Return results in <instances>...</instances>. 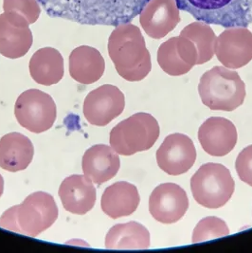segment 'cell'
<instances>
[{
    "label": "cell",
    "mask_w": 252,
    "mask_h": 253,
    "mask_svg": "<svg viewBox=\"0 0 252 253\" xmlns=\"http://www.w3.org/2000/svg\"><path fill=\"white\" fill-rule=\"evenodd\" d=\"M189 208V198L179 185L164 183L154 189L149 197V211L162 224H173L183 218Z\"/></svg>",
    "instance_id": "10"
},
{
    "label": "cell",
    "mask_w": 252,
    "mask_h": 253,
    "mask_svg": "<svg viewBox=\"0 0 252 253\" xmlns=\"http://www.w3.org/2000/svg\"><path fill=\"white\" fill-rule=\"evenodd\" d=\"M198 140L207 154L224 157L234 149L238 135L231 121L223 117H210L199 127Z\"/></svg>",
    "instance_id": "11"
},
{
    "label": "cell",
    "mask_w": 252,
    "mask_h": 253,
    "mask_svg": "<svg viewBox=\"0 0 252 253\" xmlns=\"http://www.w3.org/2000/svg\"><path fill=\"white\" fill-rule=\"evenodd\" d=\"M4 193V178L3 176L0 174V197Z\"/></svg>",
    "instance_id": "22"
},
{
    "label": "cell",
    "mask_w": 252,
    "mask_h": 253,
    "mask_svg": "<svg viewBox=\"0 0 252 253\" xmlns=\"http://www.w3.org/2000/svg\"><path fill=\"white\" fill-rule=\"evenodd\" d=\"M109 52L118 73L127 81L144 79L151 70L147 50L138 49L135 44L110 43Z\"/></svg>",
    "instance_id": "13"
},
{
    "label": "cell",
    "mask_w": 252,
    "mask_h": 253,
    "mask_svg": "<svg viewBox=\"0 0 252 253\" xmlns=\"http://www.w3.org/2000/svg\"><path fill=\"white\" fill-rule=\"evenodd\" d=\"M70 76L83 84H91L103 76L104 62L96 49L82 46L70 55Z\"/></svg>",
    "instance_id": "17"
},
{
    "label": "cell",
    "mask_w": 252,
    "mask_h": 253,
    "mask_svg": "<svg viewBox=\"0 0 252 253\" xmlns=\"http://www.w3.org/2000/svg\"><path fill=\"white\" fill-rule=\"evenodd\" d=\"M140 202L138 188L126 181H119L107 187L102 196L101 206L110 218L118 219L133 214Z\"/></svg>",
    "instance_id": "15"
},
{
    "label": "cell",
    "mask_w": 252,
    "mask_h": 253,
    "mask_svg": "<svg viewBox=\"0 0 252 253\" xmlns=\"http://www.w3.org/2000/svg\"><path fill=\"white\" fill-rule=\"evenodd\" d=\"M152 0H36L49 17L80 25L119 27L131 23Z\"/></svg>",
    "instance_id": "1"
},
{
    "label": "cell",
    "mask_w": 252,
    "mask_h": 253,
    "mask_svg": "<svg viewBox=\"0 0 252 253\" xmlns=\"http://www.w3.org/2000/svg\"><path fill=\"white\" fill-rule=\"evenodd\" d=\"M125 106L124 93L115 85L104 84L86 96L83 113L90 125L105 126L123 113Z\"/></svg>",
    "instance_id": "8"
},
{
    "label": "cell",
    "mask_w": 252,
    "mask_h": 253,
    "mask_svg": "<svg viewBox=\"0 0 252 253\" xmlns=\"http://www.w3.org/2000/svg\"><path fill=\"white\" fill-rule=\"evenodd\" d=\"M149 247V230L135 221L115 225L105 236L108 250H146Z\"/></svg>",
    "instance_id": "18"
},
{
    "label": "cell",
    "mask_w": 252,
    "mask_h": 253,
    "mask_svg": "<svg viewBox=\"0 0 252 253\" xmlns=\"http://www.w3.org/2000/svg\"><path fill=\"white\" fill-rule=\"evenodd\" d=\"M14 115L25 129L35 134H41L53 126L57 117V107L47 93L29 89L17 98Z\"/></svg>",
    "instance_id": "7"
},
{
    "label": "cell",
    "mask_w": 252,
    "mask_h": 253,
    "mask_svg": "<svg viewBox=\"0 0 252 253\" xmlns=\"http://www.w3.org/2000/svg\"><path fill=\"white\" fill-rule=\"evenodd\" d=\"M31 139L20 133H10L0 139V167L8 172L24 171L34 159Z\"/></svg>",
    "instance_id": "16"
},
{
    "label": "cell",
    "mask_w": 252,
    "mask_h": 253,
    "mask_svg": "<svg viewBox=\"0 0 252 253\" xmlns=\"http://www.w3.org/2000/svg\"><path fill=\"white\" fill-rule=\"evenodd\" d=\"M198 93L210 109L233 111L245 101L246 85L237 72L215 67L202 75Z\"/></svg>",
    "instance_id": "4"
},
{
    "label": "cell",
    "mask_w": 252,
    "mask_h": 253,
    "mask_svg": "<svg viewBox=\"0 0 252 253\" xmlns=\"http://www.w3.org/2000/svg\"><path fill=\"white\" fill-rule=\"evenodd\" d=\"M58 214L54 197L45 192H36L27 196L21 204L5 211L0 217V228L37 237L56 222Z\"/></svg>",
    "instance_id": "2"
},
{
    "label": "cell",
    "mask_w": 252,
    "mask_h": 253,
    "mask_svg": "<svg viewBox=\"0 0 252 253\" xmlns=\"http://www.w3.org/2000/svg\"><path fill=\"white\" fill-rule=\"evenodd\" d=\"M59 196L66 211L77 215L90 211L97 198L96 188L85 175L73 174L65 178L59 188Z\"/></svg>",
    "instance_id": "12"
},
{
    "label": "cell",
    "mask_w": 252,
    "mask_h": 253,
    "mask_svg": "<svg viewBox=\"0 0 252 253\" xmlns=\"http://www.w3.org/2000/svg\"><path fill=\"white\" fill-rule=\"evenodd\" d=\"M159 167L169 175H180L194 166L196 149L194 141L183 134L166 137L156 154Z\"/></svg>",
    "instance_id": "9"
},
{
    "label": "cell",
    "mask_w": 252,
    "mask_h": 253,
    "mask_svg": "<svg viewBox=\"0 0 252 253\" xmlns=\"http://www.w3.org/2000/svg\"><path fill=\"white\" fill-rule=\"evenodd\" d=\"M234 189L235 182L229 169L220 163L203 164L191 179L195 201L208 209H218L227 204Z\"/></svg>",
    "instance_id": "6"
},
{
    "label": "cell",
    "mask_w": 252,
    "mask_h": 253,
    "mask_svg": "<svg viewBox=\"0 0 252 253\" xmlns=\"http://www.w3.org/2000/svg\"><path fill=\"white\" fill-rule=\"evenodd\" d=\"M160 137V126L155 117L136 113L120 122L110 132V146L122 156H132L151 149Z\"/></svg>",
    "instance_id": "5"
},
{
    "label": "cell",
    "mask_w": 252,
    "mask_h": 253,
    "mask_svg": "<svg viewBox=\"0 0 252 253\" xmlns=\"http://www.w3.org/2000/svg\"><path fill=\"white\" fill-rule=\"evenodd\" d=\"M121 166L119 154L111 146L97 144L86 150L82 159V169L93 183L102 185L112 179Z\"/></svg>",
    "instance_id": "14"
},
{
    "label": "cell",
    "mask_w": 252,
    "mask_h": 253,
    "mask_svg": "<svg viewBox=\"0 0 252 253\" xmlns=\"http://www.w3.org/2000/svg\"><path fill=\"white\" fill-rule=\"evenodd\" d=\"M235 169L241 180L252 187V145L241 151L236 159Z\"/></svg>",
    "instance_id": "21"
},
{
    "label": "cell",
    "mask_w": 252,
    "mask_h": 253,
    "mask_svg": "<svg viewBox=\"0 0 252 253\" xmlns=\"http://www.w3.org/2000/svg\"><path fill=\"white\" fill-rule=\"evenodd\" d=\"M229 234L227 223L222 219L209 216L199 221L193 233V243L208 241Z\"/></svg>",
    "instance_id": "20"
},
{
    "label": "cell",
    "mask_w": 252,
    "mask_h": 253,
    "mask_svg": "<svg viewBox=\"0 0 252 253\" xmlns=\"http://www.w3.org/2000/svg\"><path fill=\"white\" fill-rule=\"evenodd\" d=\"M178 10L195 20L223 28H247L252 24V0H174Z\"/></svg>",
    "instance_id": "3"
},
{
    "label": "cell",
    "mask_w": 252,
    "mask_h": 253,
    "mask_svg": "<svg viewBox=\"0 0 252 253\" xmlns=\"http://www.w3.org/2000/svg\"><path fill=\"white\" fill-rule=\"evenodd\" d=\"M30 73L39 84L45 86L55 84L64 76L63 57L53 48L40 49L30 62Z\"/></svg>",
    "instance_id": "19"
}]
</instances>
